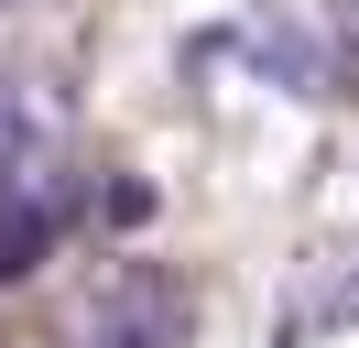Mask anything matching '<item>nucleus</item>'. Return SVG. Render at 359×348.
<instances>
[{
  "label": "nucleus",
  "mask_w": 359,
  "mask_h": 348,
  "mask_svg": "<svg viewBox=\"0 0 359 348\" xmlns=\"http://www.w3.org/2000/svg\"><path fill=\"white\" fill-rule=\"evenodd\" d=\"M0 11H11V0H0Z\"/></svg>",
  "instance_id": "7ed1b4c3"
},
{
  "label": "nucleus",
  "mask_w": 359,
  "mask_h": 348,
  "mask_svg": "<svg viewBox=\"0 0 359 348\" xmlns=\"http://www.w3.org/2000/svg\"><path fill=\"white\" fill-rule=\"evenodd\" d=\"M44 174V109H33V87L22 76H0V207Z\"/></svg>",
  "instance_id": "f03ea898"
},
{
  "label": "nucleus",
  "mask_w": 359,
  "mask_h": 348,
  "mask_svg": "<svg viewBox=\"0 0 359 348\" xmlns=\"http://www.w3.org/2000/svg\"><path fill=\"white\" fill-rule=\"evenodd\" d=\"M163 294L153 283H109V294L88 304V316H76V348H163Z\"/></svg>",
  "instance_id": "f257e3e1"
}]
</instances>
